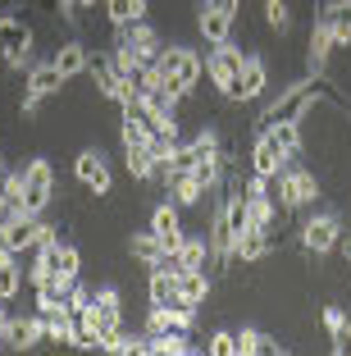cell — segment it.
Wrapping results in <instances>:
<instances>
[{
  "mask_svg": "<svg viewBox=\"0 0 351 356\" xmlns=\"http://www.w3.org/2000/svg\"><path fill=\"white\" fill-rule=\"evenodd\" d=\"M146 352L151 356H187L192 343H187V329H169V334H146Z\"/></svg>",
  "mask_w": 351,
  "mask_h": 356,
  "instance_id": "f1b7e54d",
  "label": "cell"
},
{
  "mask_svg": "<svg viewBox=\"0 0 351 356\" xmlns=\"http://www.w3.org/2000/svg\"><path fill=\"white\" fill-rule=\"evenodd\" d=\"M5 343H10L14 352H32L37 343H46V315H23V320H10Z\"/></svg>",
  "mask_w": 351,
  "mask_h": 356,
  "instance_id": "9a60e30c",
  "label": "cell"
},
{
  "mask_svg": "<svg viewBox=\"0 0 351 356\" xmlns=\"http://www.w3.org/2000/svg\"><path fill=\"white\" fill-rule=\"evenodd\" d=\"M169 197H174L178 206H197V201L206 197V188H201L197 174H174L169 178Z\"/></svg>",
  "mask_w": 351,
  "mask_h": 356,
  "instance_id": "d6a6232c",
  "label": "cell"
},
{
  "mask_svg": "<svg viewBox=\"0 0 351 356\" xmlns=\"http://www.w3.org/2000/svg\"><path fill=\"white\" fill-rule=\"evenodd\" d=\"M247 229H274V201H269V192H260V197H251L247 192Z\"/></svg>",
  "mask_w": 351,
  "mask_h": 356,
  "instance_id": "e575fe53",
  "label": "cell"
},
{
  "mask_svg": "<svg viewBox=\"0 0 351 356\" xmlns=\"http://www.w3.org/2000/svg\"><path fill=\"white\" fill-rule=\"evenodd\" d=\"M0 55L10 69H32V28L10 10H0Z\"/></svg>",
  "mask_w": 351,
  "mask_h": 356,
  "instance_id": "3957f363",
  "label": "cell"
},
{
  "mask_svg": "<svg viewBox=\"0 0 351 356\" xmlns=\"http://www.w3.org/2000/svg\"><path fill=\"white\" fill-rule=\"evenodd\" d=\"M347 334H351V311H347Z\"/></svg>",
  "mask_w": 351,
  "mask_h": 356,
  "instance_id": "7dc6e473",
  "label": "cell"
},
{
  "mask_svg": "<svg viewBox=\"0 0 351 356\" xmlns=\"http://www.w3.org/2000/svg\"><path fill=\"white\" fill-rule=\"evenodd\" d=\"M37 242H42V220H37V215H19V220L5 224V247H10L14 256L37 252Z\"/></svg>",
  "mask_w": 351,
  "mask_h": 356,
  "instance_id": "4fadbf2b",
  "label": "cell"
},
{
  "mask_svg": "<svg viewBox=\"0 0 351 356\" xmlns=\"http://www.w3.org/2000/svg\"><path fill=\"white\" fill-rule=\"evenodd\" d=\"M55 311H64V288L60 283H42L37 288V315H55Z\"/></svg>",
  "mask_w": 351,
  "mask_h": 356,
  "instance_id": "f35d334b",
  "label": "cell"
},
{
  "mask_svg": "<svg viewBox=\"0 0 351 356\" xmlns=\"http://www.w3.org/2000/svg\"><path fill=\"white\" fill-rule=\"evenodd\" d=\"M206 265H210L206 238H183V247L174 252V270H206Z\"/></svg>",
  "mask_w": 351,
  "mask_h": 356,
  "instance_id": "f546056e",
  "label": "cell"
},
{
  "mask_svg": "<svg viewBox=\"0 0 351 356\" xmlns=\"http://www.w3.org/2000/svg\"><path fill=\"white\" fill-rule=\"evenodd\" d=\"M87 78H92L96 92H101L105 101H114V105H124L128 96H133V83H128V78L119 74L110 60H92V64H87Z\"/></svg>",
  "mask_w": 351,
  "mask_h": 356,
  "instance_id": "ba28073f",
  "label": "cell"
},
{
  "mask_svg": "<svg viewBox=\"0 0 351 356\" xmlns=\"http://www.w3.org/2000/svg\"><path fill=\"white\" fill-rule=\"evenodd\" d=\"M5 252H10V247H5V229H0V256H5Z\"/></svg>",
  "mask_w": 351,
  "mask_h": 356,
  "instance_id": "ee69618b",
  "label": "cell"
},
{
  "mask_svg": "<svg viewBox=\"0 0 351 356\" xmlns=\"http://www.w3.org/2000/svg\"><path fill=\"white\" fill-rule=\"evenodd\" d=\"M206 352L210 356H233V334H228V329H215V334L206 338Z\"/></svg>",
  "mask_w": 351,
  "mask_h": 356,
  "instance_id": "60d3db41",
  "label": "cell"
},
{
  "mask_svg": "<svg viewBox=\"0 0 351 356\" xmlns=\"http://www.w3.org/2000/svg\"><path fill=\"white\" fill-rule=\"evenodd\" d=\"M251 169H256V174H265V178H279L283 169H288V156H283V147L274 142V133H269V128H260V133H256Z\"/></svg>",
  "mask_w": 351,
  "mask_h": 356,
  "instance_id": "8fae6325",
  "label": "cell"
},
{
  "mask_svg": "<svg viewBox=\"0 0 351 356\" xmlns=\"http://www.w3.org/2000/svg\"><path fill=\"white\" fill-rule=\"evenodd\" d=\"M256 352L274 356V352H283V347L269 334H260V329H238V334H233V356H256Z\"/></svg>",
  "mask_w": 351,
  "mask_h": 356,
  "instance_id": "83f0119b",
  "label": "cell"
},
{
  "mask_svg": "<svg viewBox=\"0 0 351 356\" xmlns=\"http://www.w3.org/2000/svg\"><path fill=\"white\" fill-rule=\"evenodd\" d=\"M119 42H128V46H133V51L142 55V64H151L155 55H160V32H155L146 19L124 23V28H119Z\"/></svg>",
  "mask_w": 351,
  "mask_h": 356,
  "instance_id": "2e32d148",
  "label": "cell"
},
{
  "mask_svg": "<svg viewBox=\"0 0 351 356\" xmlns=\"http://www.w3.org/2000/svg\"><path fill=\"white\" fill-rule=\"evenodd\" d=\"M151 233L165 242V252H169V256L183 247L187 233H183V220H178V201H160V206L151 210Z\"/></svg>",
  "mask_w": 351,
  "mask_h": 356,
  "instance_id": "9c48e42d",
  "label": "cell"
},
{
  "mask_svg": "<svg viewBox=\"0 0 351 356\" xmlns=\"http://www.w3.org/2000/svg\"><path fill=\"white\" fill-rule=\"evenodd\" d=\"M55 197V169L51 160H28V169H23V215H37L42 220V210L51 206Z\"/></svg>",
  "mask_w": 351,
  "mask_h": 356,
  "instance_id": "7a4b0ae2",
  "label": "cell"
},
{
  "mask_svg": "<svg viewBox=\"0 0 351 356\" xmlns=\"http://www.w3.org/2000/svg\"><path fill=\"white\" fill-rule=\"evenodd\" d=\"M64 306H69L73 315H83L87 306H92V288H87L83 279H78V283H69V293H64Z\"/></svg>",
  "mask_w": 351,
  "mask_h": 356,
  "instance_id": "ab89813d",
  "label": "cell"
},
{
  "mask_svg": "<svg viewBox=\"0 0 351 356\" xmlns=\"http://www.w3.org/2000/svg\"><path fill=\"white\" fill-rule=\"evenodd\" d=\"M73 174H78V183H83L87 192H96V197H105V192L114 188L110 165H105V156H101V151H83V156L73 160Z\"/></svg>",
  "mask_w": 351,
  "mask_h": 356,
  "instance_id": "30bf717a",
  "label": "cell"
},
{
  "mask_svg": "<svg viewBox=\"0 0 351 356\" xmlns=\"http://www.w3.org/2000/svg\"><path fill=\"white\" fill-rule=\"evenodd\" d=\"M320 14L329 19L333 42H338V46H351V0H329V5H320Z\"/></svg>",
  "mask_w": 351,
  "mask_h": 356,
  "instance_id": "484cf974",
  "label": "cell"
},
{
  "mask_svg": "<svg viewBox=\"0 0 351 356\" xmlns=\"http://www.w3.org/2000/svg\"><path fill=\"white\" fill-rule=\"evenodd\" d=\"M347 261H351V242H347Z\"/></svg>",
  "mask_w": 351,
  "mask_h": 356,
  "instance_id": "c3c4849f",
  "label": "cell"
},
{
  "mask_svg": "<svg viewBox=\"0 0 351 356\" xmlns=\"http://www.w3.org/2000/svg\"><path fill=\"white\" fill-rule=\"evenodd\" d=\"M23 279H28V270H19V256L5 252V256H0V297L14 302V297L23 293Z\"/></svg>",
  "mask_w": 351,
  "mask_h": 356,
  "instance_id": "4dcf8cb0",
  "label": "cell"
},
{
  "mask_svg": "<svg viewBox=\"0 0 351 356\" xmlns=\"http://www.w3.org/2000/svg\"><path fill=\"white\" fill-rule=\"evenodd\" d=\"M124 165H128V174L137 178V183H146V178L155 174V156H151V147H124Z\"/></svg>",
  "mask_w": 351,
  "mask_h": 356,
  "instance_id": "d590c367",
  "label": "cell"
},
{
  "mask_svg": "<svg viewBox=\"0 0 351 356\" xmlns=\"http://www.w3.org/2000/svg\"><path fill=\"white\" fill-rule=\"evenodd\" d=\"M269 133H274V142L283 147L288 160L301 156V119H279V124H269Z\"/></svg>",
  "mask_w": 351,
  "mask_h": 356,
  "instance_id": "1f68e13d",
  "label": "cell"
},
{
  "mask_svg": "<svg viewBox=\"0 0 351 356\" xmlns=\"http://www.w3.org/2000/svg\"><path fill=\"white\" fill-rule=\"evenodd\" d=\"M265 83H269V69H265V60H260V55H247V60H242V69H238V78H233V83L224 87V96L228 101H256L260 92H265Z\"/></svg>",
  "mask_w": 351,
  "mask_h": 356,
  "instance_id": "5b68a950",
  "label": "cell"
},
{
  "mask_svg": "<svg viewBox=\"0 0 351 356\" xmlns=\"http://www.w3.org/2000/svg\"><path fill=\"white\" fill-rule=\"evenodd\" d=\"M5 329H10V315H5V297H0V343H5Z\"/></svg>",
  "mask_w": 351,
  "mask_h": 356,
  "instance_id": "7bdbcfd3",
  "label": "cell"
},
{
  "mask_svg": "<svg viewBox=\"0 0 351 356\" xmlns=\"http://www.w3.org/2000/svg\"><path fill=\"white\" fill-rule=\"evenodd\" d=\"M274 252V233H265V229H242V233H233V265L238 261H265V256Z\"/></svg>",
  "mask_w": 351,
  "mask_h": 356,
  "instance_id": "5bb4252c",
  "label": "cell"
},
{
  "mask_svg": "<svg viewBox=\"0 0 351 356\" xmlns=\"http://www.w3.org/2000/svg\"><path fill=\"white\" fill-rule=\"evenodd\" d=\"M78 274H83V252L69 247V242H60L55 247V283L69 293V283H78Z\"/></svg>",
  "mask_w": 351,
  "mask_h": 356,
  "instance_id": "cb8c5ba5",
  "label": "cell"
},
{
  "mask_svg": "<svg viewBox=\"0 0 351 356\" xmlns=\"http://www.w3.org/2000/svg\"><path fill=\"white\" fill-rule=\"evenodd\" d=\"M324 329H329V338H333V352H351L347 311H342V306H324Z\"/></svg>",
  "mask_w": 351,
  "mask_h": 356,
  "instance_id": "836d02e7",
  "label": "cell"
},
{
  "mask_svg": "<svg viewBox=\"0 0 351 356\" xmlns=\"http://www.w3.org/2000/svg\"><path fill=\"white\" fill-rule=\"evenodd\" d=\"M338 233H342L338 210H320V215H310L306 229H301V247H306L310 256H324V252L338 247Z\"/></svg>",
  "mask_w": 351,
  "mask_h": 356,
  "instance_id": "277c9868",
  "label": "cell"
},
{
  "mask_svg": "<svg viewBox=\"0 0 351 356\" xmlns=\"http://www.w3.org/2000/svg\"><path fill=\"white\" fill-rule=\"evenodd\" d=\"M5 174H10V169H5V160H0V183H5Z\"/></svg>",
  "mask_w": 351,
  "mask_h": 356,
  "instance_id": "f6af8a7d",
  "label": "cell"
},
{
  "mask_svg": "<svg viewBox=\"0 0 351 356\" xmlns=\"http://www.w3.org/2000/svg\"><path fill=\"white\" fill-rule=\"evenodd\" d=\"M338 51V42H333V28L324 14H315V28H310V46H306V69L310 74H324L329 69V55Z\"/></svg>",
  "mask_w": 351,
  "mask_h": 356,
  "instance_id": "7c38bea8",
  "label": "cell"
},
{
  "mask_svg": "<svg viewBox=\"0 0 351 356\" xmlns=\"http://www.w3.org/2000/svg\"><path fill=\"white\" fill-rule=\"evenodd\" d=\"M151 64L169 78V87H174L178 96L192 92V87L201 83V69H206V60H201L197 51H187V46H160V55H155Z\"/></svg>",
  "mask_w": 351,
  "mask_h": 356,
  "instance_id": "6da1fadb",
  "label": "cell"
},
{
  "mask_svg": "<svg viewBox=\"0 0 351 356\" xmlns=\"http://www.w3.org/2000/svg\"><path fill=\"white\" fill-rule=\"evenodd\" d=\"M46 343H60V347H78V315L64 306V311L46 315Z\"/></svg>",
  "mask_w": 351,
  "mask_h": 356,
  "instance_id": "44dd1931",
  "label": "cell"
},
{
  "mask_svg": "<svg viewBox=\"0 0 351 356\" xmlns=\"http://www.w3.org/2000/svg\"><path fill=\"white\" fill-rule=\"evenodd\" d=\"M146 293H151V306H178V270H174V265H160V270H151Z\"/></svg>",
  "mask_w": 351,
  "mask_h": 356,
  "instance_id": "ac0fdd59",
  "label": "cell"
},
{
  "mask_svg": "<svg viewBox=\"0 0 351 356\" xmlns=\"http://www.w3.org/2000/svg\"><path fill=\"white\" fill-rule=\"evenodd\" d=\"M87 64H92V55H87L83 42H64L60 51H55V69H60V78L69 83V78L87 74Z\"/></svg>",
  "mask_w": 351,
  "mask_h": 356,
  "instance_id": "7402d4cb",
  "label": "cell"
},
{
  "mask_svg": "<svg viewBox=\"0 0 351 356\" xmlns=\"http://www.w3.org/2000/svg\"><path fill=\"white\" fill-rule=\"evenodd\" d=\"M315 197H320L315 174H306V169H297V165H288L279 174V206L283 210H297V206H306V201H315Z\"/></svg>",
  "mask_w": 351,
  "mask_h": 356,
  "instance_id": "8992f818",
  "label": "cell"
},
{
  "mask_svg": "<svg viewBox=\"0 0 351 356\" xmlns=\"http://www.w3.org/2000/svg\"><path fill=\"white\" fill-rule=\"evenodd\" d=\"M242 60H247V55H242V46H233V42H219L215 51L206 55V74H210V83H215L219 92H224V87L233 83V78H238Z\"/></svg>",
  "mask_w": 351,
  "mask_h": 356,
  "instance_id": "52a82bcc",
  "label": "cell"
},
{
  "mask_svg": "<svg viewBox=\"0 0 351 356\" xmlns=\"http://www.w3.org/2000/svg\"><path fill=\"white\" fill-rule=\"evenodd\" d=\"M105 14H110L114 28H124V23L146 19V0H105Z\"/></svg>",
  "mask_w": 351,
  "mask_h": 356,
  "instance_id": "8d00e7d4",
  "label": "cell"
},
{
  "mask_svg": "<svg viewBox=\"0 0 351 356\" xmlns=\"http://www.w3.org/2000/svg\"><path fill=\"white\" fill-rule=\"evenodd\" d=\"M64 87V78H60V69H55V60H46V64H32L28 69V83H23V92H32V96H55Z\"/></svg>",
  "mask_w": 351,
  "mask_h": 356,
  "instance_id": "ffe728a7",
  "label": "cell"
},
{
  "mask_svg": "<svg viewBox=\"0 0 351 356\" xmlns=\"http://www.w3.org/2000/svg\"><path fill=\"white\" fill-rule=\"evenodd\" d=\"M233 19H238V14H228V10H215V5H206V0H201L197 28H201V37H206L210 46H219V42H228V37H233Z\"/></svg>",
  "mask_w": 351,
  "mask_h": 356,
  "instance_id": "e0dca14e",
  "label": "cell"
},
{
  "mask_svg": "<svg viewBox=\"0 0 351 356\" xmlns=\"http://www.w3.org/2000/svg\"><path fill=\"white\" fill-rule=\"evenodd\" d=\"M265 23H269V32H288L292 28V10H288V0H265Z\"/></svg>",
  "mask_w": 351,
  "mask_h": 356,
  "instance_id": "74e56055",
  "label": "cell"
},
{
  "mask_svg": "<svg viewBox=\"0 0 351 356\" xmlns=\"http://www.w3.org/2000/svg\"><path fill=\"white\" fill-rule=\"evenodd\" d=\"M92 306H96V315H101V325H105V338L124 329V320H119V288H96ZM105 338H101V343H105Z\"/></svg>",
  "mask_w": 351,
  "mask_h": 356,
  "instance_id": "603a6c76",
  "label": "cell"
},
{
  "mask_svg": "<svg viewBox=\"0 0 351 356\" xmlns=\"http://www.w3.org/2000/svg\"><path fill=\"white\" fill-rule=\"evenodd\" d=\"M78 5H83V10H92V5H96V0H78Z\"/></svg>",
  "mask_w": 351,
  "mask_h": 356,
  "instance_id": "bcb514c9",
  "label": "cell"
},
{
  "mask_svg": "<svg viewBox=\"0 0 351 356\" xmlns=\"http://www.w3.org/2000/svg\"><path fill=\"white\" fill-rule=\"evenodd\" d=\"M210 297V274L206 270H178V302L201 306Z\"/></svg>",
  "mask_w": 351,
  "mask_h": 356,
  "instance_id": "d4e9b609",
  "label": "cell"
},
{
  "mask_svg": "<svg viewBox=\"0 0 351 356\" xmlns=\"http://www.w3.org/2000/svg\"><path fill=\"white\" fill-rule=\"evenodd\" d=\"M55 247H60V242H42V247L32 252V265H28V283L32 288L55 283Z\"/></svg>",
  "mask_w": 351,
  "mask_h": 356,
  "instance_id": "4316f807",
  "label": "cell"
},
{
  "mask_svg": "<svg viewBox=\"0 0 351 356\" xmlns=\"http://www.w3.org/2000/svg\"><path fill=\"white\" fill-rule=\"evenodd\" d=\"M133 256H137V261L146 265V270H160V265H174V256L165 252V242L155 238L151 229H146V233H133Z\"/></svg>",
  "mask_w": 351,
  "mask_h": 356,
  "instance_id": "d6986e66",
  "label": "cell"
},
{
  "mask_svg": "<svg viewBox=\"0 0 351 356\" xmlns=\"http://www.w3.org/2000/svg\"><path fill=\"white\" fill-rule=\"evenodd\" d=\"M206 5H215V10H228V14H238V10H242V0H206Z\"/></svg>",
  "mask_w": 351,
  "mask_h": 356,
  "instance_id": "b9f144b4",
  "label": "cell"
}]
</instances>
